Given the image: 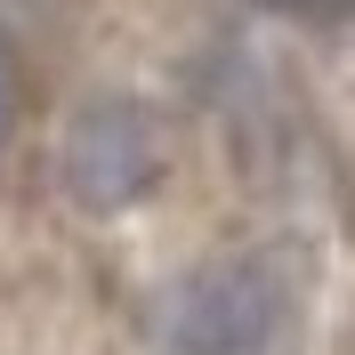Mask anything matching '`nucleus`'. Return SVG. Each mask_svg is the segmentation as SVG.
Here are the masks:
<instances>
[{
  "label": "nucleus",
  "instance_id": "3",
  "mask_svg": "<svg viewBox=\"0 0 355 355\" xmlns=\"http://www.w3.org/2000/svg\"><path fill=\"white\" fill-rule=\"evenodd\" d=\"M17 130V57H8V41H0V137Z\"/></svg>",
  "mask_w": 355,
  "mask_h": 355
},
{
  "label": "nucleus",
  "instance_id": "2",
  "mask_svg": "<svg viewBox=\"0 0 355 355\" xmlns=\"http://www.w3.org/2000/svg\"><path fill=\"white\" fill-rule=\"evenodd\" d=\"M283 315V291L259 259H218L178 291L170 307V355H259Z\"/></svg>",
  "mask_w": 355,
  "mask_h": 355
},
{
  "label": "nucleus",
  "instance_id": "1",
  "mask_svg": "<svg viewBox=\"0 0 355 355\" xmlns=\"http://www.w3.org/2000/svg\"><path fill=\"white\" fill-rule=\"evenodd\" d=\"M162 178V130L137 97H89L57 137V186L81 210H130Z\"/></svg>",
  "mask_w": 355,
  "mask_h": 355
}]
</instances>
